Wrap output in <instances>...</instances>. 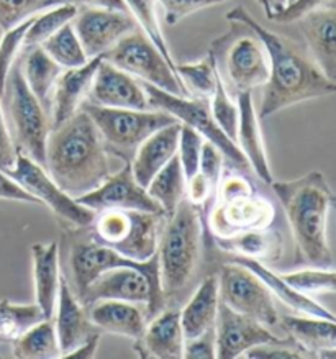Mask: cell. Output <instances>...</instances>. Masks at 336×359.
Masks as SVG:
<instances>
[{"label":"cell","instance_id":"6da1fadb","mask_svg":"<svg viewBox=\"0 0 336 359\" xmlns=\"http://www.w3.org/2000/svg\"><path fill=\"white\" fill-rule=\"evenodd\" d=\"M228 22L246 25L264 46L269 77L261 87L260 118L277 114L302 102L333 95L336 82L326 77L311 60L305 45L262 27L245 7H235L227 13Z\"/></svg>","mask_w":336,"mask_h":359},{"label":"cell","instance_id":"7a4b0ae2","mask_svg":"<svg viewBox=\"0 0 336 359\" xmlns=\"http://www.w3.org/2000/svg\"><path fill=\"white\" fill-rule=\"evenodd\" d=\"M112 159L100 132L82 109L48 137L46 172L74 198L94 191L114 172Z\"/></svg>","mask_w":336,"mask_h":359},{"label":"cell","instance_id":"3957f363","mask_svg":"<svg viewBox=\"0 0 336 359\" xmlns=\"http://www.w3.org/2000/svg\"><path fill=\"white\" fill-rule=\"evenodd\" d=\"M269 186L289 222L295 261L315 268H335L328 243V215L335 196L325 174L310 171L294 181H272Z\"/></svg>","mask_w":336,"mask_h":359},{"label":"cell","instance_id":"277c9868","mask_svg":"<svg viewBox=\"0 0 336 359\" xmlns=\"http://www.w3.org/2000/svg\"><path fill=\"white\" fill-rule=\"evenodd\" d=\"M203 240L202 210L184 197L173 215L166 218L156 250L159 284L168 304L186 292L196 279Z\"/></svg>","mask_w":336,"mask_h":359},{"label":"cell","instance_id":"5b68a950","mask_svg":"<svg viewBox=\"0 0 336 359\" xmlns=\"http://www.w3.org/2000/svg\"><path fill=\"white\" fill-rule=\"evenodd\" d=\"M2 105L13 147L45 168L46 143L51 132L50 114L45 110L23 77L20 57L12 66L2 92Z\"/></svg>","mask_w":336,"mask_h":359},{"label":"cell","instance_id":"8992f818","mask_svg":"<svg viewBox=\"0 0 336 359\" xmlns=\"http://www.w3.org/2000/svg\"><path fill=\"white\" fill-rule=\"evenodd\" d=\"M233 23V32L212 41L210 51L222 84L236 97L261 89L269 77V62L260 38L243 23Z\"/></svg>","mask_w":336,"mask_h":359},{"label":"cell","instance_id":"52a82bcc","mask_svg":"<svg viewBox=\"0 0 336 359\" xmlns=\"http://www.w3.org/2000/svg\"><path fill=\"white\" fill-rule=\"evenodd\" d=\"M166 222L161 213L107 208L95 212L87 233L97 243L109 246L125 258L148 261L156 255Z\"/></svg>","mask_w":336,"mask_h":359},{"label":"cell","instance_id":"ba28073f","mask_svg":"<svg viewBox=\"0 0 336 359\" xmlns=\"http://www.w3.org/2000/svg\"><path fill=\"white\" fill-rule=\"evenodd\" d=\"M107 299L143 305L148 320L159 313L168 302L161 290L156 255L136 266H119L97 276L79 300L89 309L97 300Z\"/></svg>","mask_w":336,"mask_h":359},{"label":"cell","instance_id":"9c48e42d","mask_svg":"<svg viewBox=\"0 0 336 359\" xmlns=\"http://www.w3.org/2000/svg\"><path fill=\"white\" fill-rule=\"evenodd\" d=\"M81 109L89 114L112 156L123 163L133 159L140 144L156 130L177 122L168 111L156 109H110L89 102H84Z\"/></svg>","mask_w":336,"mask_h":359},{"label":"cell","instance_id":"30bf717a","mask_svg":"<svg viewBox=\"0 0 336 359\" xmlns=\"http://www.w3.org/2000/svg\"><path fill=\"white\" fill-rule=\"evenodd\" d=\"M141 84L145 87L146 95H148L151 109L168 111L179 123L196 130L206 142L212 143L222 153L227 163L241 169H250V164L243 156L240 148L236 147V143L231 142L215 123L210 111V104H208L207 99L176 95L171 94V92L161 90L151 84H146V82H141Z\"/></svg>","mask_w":336,"mask_h":359},{"label":"cell","instance_id":"8fae6325","mask_svg":"<svg viewBox=\"0 0 336 359\" xmlns=\"http://www.w3.org/2000/svg\"><path fill=\"white\" fill-rule=\"evenodd\" d=\"M102 57L141 82L171 94L191 97L177 77L176 69L138 28L121 38Z\"/></svg>","mask_w":336,"mask_h":359},{"label":"cell","instance_id":"7c38bea8","mask_svg":"<svg viewBox=\"0 0 336 359\" xmlns=\"http://www.w3.org/2000/svg\"><path fill=\"white\" fill-rule=\"evenodd\" d=\"M13 181L55 213V217L65 228H87L94 220L95 212L90 210L62 191L46 169L25 154L17 153L15 164L6 171Z\"/></svg>","mask_w":336,"mask_h":359},{"label":"cell","instance_id":"4fadbf2b","mask_svg":"<svg viewBox=\"0 0 336 359\" xmlns=\"http://www.w3.org/2000/svg\"><path fill=\"white\" fill-rule=\"evenodd\" d=\"M217 278L218 297L228 309L246 315L267 328H276L279 325V312L272 294L253 271L228 261L222 266Z\"/></svg>","mask_w":336,"mask_h":359},{"label":"cell","instance_id":"5bb4252c","mask_svg":"<svg viewBox=\"0 0 336 359\" xmlns=\"http://www.w3.org/2000/svg\"><path fill=\"white\" fill-rule=\"evenodd\" d=\"M276 220V208L257 191L231 197H213L207 217L208 233L223 240L245 231L266 230Z\"/></svg>","mask_w":336,"mask_h":359},{"label":"cell","instance_id":"9a60e30c","mask_svg":"<svg viewBox=\"0 0 336 359\" xmlns=\"http://www.w3.org/2000/svg\"><path fill=\"white\" fill-rule=\"evenodd\" d=\"M71 23L89 60L104 56L121 38L138 28L128 12L97 7L79 8Z\"/></svg>","mask_w":336,"mask_h":359},{"label":"cell","instance_id":"2e32d148","mask_svg":"<svg viewBox=\"0 0 336 359\" xmlns=\"http://www.w3.org/2000/svg\"><path fill=\"white\" fill-rule=\"evenodd\" d=\"M76 201L94 212L121 208V210H140L164 215L154 198L136 182L130 163H123V166L116 172H112L100 186L82 197H77Z\"/></svg>","mask_w":336,"mask_h":359},{"label":"cell","instance_id":"e0dca14e","mask_svg":"<svg viewBox=\"0 0 336 359\" xmlns=\"http://www.w3.org/2000/svg\"><path fill=\"white\" fill-rule=\"evenodd\" d=\"M282 339L272 333L271 328L256 322L246 315L228 309L225 304H218L215 323V349L217 358H240L251 348L266 343H276Z\"/></svg>","mask_w":336,"mask_h":359},{"label":"cell","instance_id":"ac0fdd59","mask_svg":"<svg viewBox=\"0 0 336 359\" xmlns=\"http://www.w3.org/2000/svg\"><path fill=\"white\" fill-rule=\"evenodd\" d=\"M86 102L99 107H110V109H151L141 81L121 71L120 67L110 65L104 57L97 67Z\"/></svg>","mask_w":336,"mask_h":359},{"label":"cell","instance_id":"d6986e66","mask_svg":"<svg viewBox=\"0 0 336 359\" xmlns=\"http://www.w3.org/2000/svg\"><path fill=\"white\" fill-rule=\"evenodd\" d=\"M311 60L328 79L336 82V8L335 4L311 11L295 22Z\"/></svg>","mask_w":336,"mask_h":359},{"label":"cell","instance_id":"ffe728a7","mask_svg":"<svg viewBox=\"0 0 336 359\" xmlns=\"http://www.w3.org/2000/svg\"><path fill=\"white\" fill-rule=\"evenodd\" d=\"M55 313L56 320H53V322H55L61 358H66L67 354L74 351L86 339L94 337V334L102 333L92 323L89 317V309L76 297V294L72 292V289L69 287V284H67L65 278H61Z\"/></svg>","mask_w":336,"mask_h":359},{"label":"cell","instance_id":"44dd1931","mask_svg":"<svg viewBox=\"0 0 336 359\" xmlns=\"http://www.w3.org/2000/svg\"><path fill=\"white\" fill-rule=\"evenodd\" d=\"M100 61L102 56L92 57L84 66L62 69L51 97V130L60 127L66 120H69L76 111L81 110L82 104L89 97L92 81H94L95 71Z\"/></svg>","mask_w":336,"mask_h":359},{"label":"cell","instance_id":"7402d4cb","mask_svg":"<svg viewBox=\"0 0 336 359\" xmlns=\"http://www.w3.org/2000/svg\"><path fill=\"white\" fill-rule=\"evenodd\" d=\"M184 341L179 310L164 307L146 322L143 334L135 341V351L141 358L179 359L184 353Z\"/></svg>","mask_w":336,"mask_h":359},{"label":"cell","instance_id":"603a6c76","mask_svg":"<svg viewBox=\"0 0 336 359\" xmlns=\"http://www.w3.org/2000/svg\"><path fill=\"white\" fill-rule=\"evenodd\" d=\"M238 105V130L236 147L246 158L250 168L262 182L271 184L272 179L269 159H267L264 138H262L260 115H257L253 92H243L236 97Z\"/></svg>","mask_w":336,"mask_h":359},{"label":"cell","instance_id":"cb8c5ba5","mask_svg":"<svg viewBox=\"0 0 336 359\" xmlns=\"http://www.w3.org/2000/svg\"><path fill=\"white\" fill-rule=\"evenodd\" d=\"M279 327L287 333L307 358H333L336 346L335 320L309 317V315H284Z\"/></svg>","mask_w":336,"mask_h":359},{"label":"cell","instance_id":"d4e9b609","mask_svg":"<svg viewBox=\"0 0 336 359\" xmlns=\"http://www.w3.org/2000/svg\"><path fill=\"white\" fill-rule=\"evenodd\" d=\"M179 133H181V123L179 122L166 125V127L156 130L153 135H149L136 149L130 164L133 177L141 187H148L151 179L176 156Z\"/></svg>","mask_w":336,"mask_h":359},{"label":"cell","instance_id":"484cf974","mask_svg":"<svg viewBox=\"0 0 336 359\" xmlns=\"http://www.w3.org/2000/svg\"><path fill=\"white\" fill-rule=\"evenodd\" d=\"M32 264L36 304L45 318H53L62 278L60 268V243L48 241V243L32 245Z\"/></svg>","mask_w":336,"mask_h":359},{"label":"cell","instance_id":"4316f807","mask_svg":"<svg viewBox=\"0 0 336 359\" xmlns=\"http://www.w3.org/2000/svg\"><path fill=\"white\" fill-rule=\"evenodd\" d=\"M89 317L100 332L119 334L133 341L141 338L148 322L143 305L140 307V304L110 299L92 304Z\"/></svg>","mask_w":336,"mask_h":359},{"label":"cell","instance_id":"83f0119b","mask_svg":"<svg viewBox=\"0 0 336 359\" xmlns=\"http://www.w3.org/2000/svg\"><path fill=\"white\" fill-rule=\"evenodd\" d=\"M218 278L210 274L201 280L189 302L179 310L184 338L192 339L215 328L218 315Z\"/></svg>","mask_w":336,"mask_h":359},{"label":"cell","instance_id":"f1b7e54d","mask_svg":"<svg viewBox=\"0 0 336 359\" xmlns=\"http://www.w3.org/2000/svg\"><path fill=\"white\" fill-rule=\"evenodd\" d=\"M228 261H233V263H238L253 271V273L264 283L266 287L269 289V292L272 295H276L282 304L294 310V312L300 315H309V317L335 320V315L331 313L328 309L321 307V305L318 302H315L310 295L302 294L297 289L292 287L290 284H287L285 280L281 278V274L274 273V271L262 264V261L241 258V256H231Z\"/></svg>","mask_w":336,"mask_h":359},{"label":"cell","instance_id":"f546056e","mask_svg":"<svg viewBox=\"0 0 336 359\" xmlns=\"http://www.w3.org/2000/svg\"><path fill=\"white\" fill-rule=\"evenodd\" d=\"M20 66L28 89L50 114L53 90H55L58 77L61 76L62 67L55 60H51L41 46L23 50L20 55Z\"/></svg>","mask_w":336,"mask_h":359},{"label":"cell","instance_id":"4dcf8cb0","mask_svg":"<svg viewBox=\"0 0 336 359\" xmlns=\"http://www.w3.org/2000/svg\"><path fill=\"white\" fill-rule=\"evenodd\" d=\"M282 236L274 228L245 231L240 235L215 240L218 250L231 256L251 258L257 261H277L282 255Z\"/></svg>","mask_w":336,"mask_h":359},{"label":"cell","instance_id":"1f68e13d","mask_svg":"<svg viewBox=\"0 0 336 359\" xmlns=\"http://www.w3.org/2000/svg\"><path fill=\"white\" fill-rule=\"evenodd\" d=\"M146 192L154 198L166 218L173 215L182 198L186 197V177H184L177 154L151 179Z\"/></svg>","mask_w":336,"mask_h":359},{"label":"cell","instance_id":"d6a6232c","mask_svg":"<svg viewBox=\"0 0 336 359\" xmlns=\"http://www.w3.org/2000/svg\"><path fill=\"white\" fill-rule=\"evenodd\" d=\"M13 356L18 359H53L61 358L60 343L53 318H45L28 328L12 344Z\"/></svg>","mask_w":336,"mask_h":359},{"label":"cell","instance_id":"836d02e7","mask_svg":"<svg viewBox=\"0 0 336 359\" xmlns=\"http://www.w3.org/2000/svg\"><path fill=\"white\" fill-rule=\"evenodd\" d=\"M45 320L38 304H13L0 300V344H13L28 328Z\"/></svg>","mask_w":336,"mask_h":359},{"label":"cell","instance_id":"e575fe53","mask_svg":"<svg viewBox=\"0 0 336 359\" xmlns=\"http://www.w3.org/2000/svg\"><path fill=\"white\" fill-rule=\"evenodd\" d=\"M123 4L126 7V12H128L131 18L135 20L136 27L145 33V36L148 38L156 48H158L161 55L166 57V61L176 69V61H174L168 41H166L163 28H161L158 13L159 7L158 4H156V0H123Z\"/></svg>","mask_w":336,"mask_h":359},{"label":"cell","instance_id":"d590c367","mask_svg":"<svg viewBox=\"0 0 336 359\" xmlns=\"http://www.w3.org/2000/svg\"><path fill=\"white\" fill-rule=\"evenodd\" d=\"M176 74L186 87L189 95L210 100L218 81L215 61H213L210 51L201 61L184 62V65L176 62Z\"/></svg>","mask_w":336,"mask_h":359},{"label":"cell","instance_id":"8d00e7d4","mask_svg":"<svg viewBox=\"0 0 336 359\" xmlns=\"http://www.w3.org/2000/svg\"><path fill=\"white\" fill-rule=\"evenodd\" d=\"M41 48L62 69H72V67L84 66L89 61L79 38L76 35L72 23H66L56 33H53L46 41H43Z\"/></svg>","mask_w":336,"mask_h":359},{"label":"cell","instance_id":"74e56055","mask_svg":"<svg viewBox=\"0 0 336 359\" xmlns=\"http://www.w3.org/2000/svg\"><path fill=\"white\" fill-rule=\"evenodd\" d=\"M79 8L71 4H60L51 8H46L33 17V20L28 27L25 35V50L27 48L41 46L43 41H46L53 33H56L66 23H71L72 18Z\"/></svg>","mask_w":336,"mask_h":359},{"label":"cell","instance_id":"f35d334b","mask_svg":"<svg viewBox=\"0 0 336 359\" xmlns=\"http://www.w3.org/2000/svg\"><path fill=\"white\" fill-rule=\"evenodd\" d=\"M281 278L299 292L307 295L335 294L336 290L335 268H315V266H310L307 269L281 274Z\"/></svg>","mask_w":336,"mask_h":359},{"label":"cell","instance_id":"ab89813d","mask_svg":"<svg viewBox=\"0 0 336 359\" xmlns=\"http://www.w3.org/2000/svg\"><path fill=\"white\" fill-rule=\"evenodd\" d=\"M210 104V111L215 123L220 127L223 133L227 135L231 142L236 143V130H238V105L236 99L230 95V92L225 89L222 84L220 77H218L215 90L208 100Z\"/></svg>","mask_w":336,"mask_h":359},{"label":"cell","instance_id":"60d3db41","mask_svg":"<svg viewBox=\"0 0 336 359\" xmlns=\"http://www.w3.org/2000/svg\"><path fill=\"white\" fill-rule=\"evenodd\" d=\"M32 20L33 17L18 23L13 28L2 32L4 35L0 38V95H2L4 87H6L8 72H11L12 66L15 65L18 57H20L23 50H25V35Z\"/></svg>","mask_w":336,"mask_h":359},{"label":"cell","instance_id":"b9f144b4","mask_svg":"<svg viewBox=\"0 0 336 359\" xmlns=\"http://www.w3.org/2000/svg\"><path fill=\"white\" fill-rule=\"evenodd\" d=\"M60 4L65 2L62 0H0V30L6 32Z\"/></svg>","mask_w":336,"mask_h":359},{"label":"cell","instance_id":"7bdbcfd3","mask_svg":"<svg viewBox=\"0 0 336 359\" xmlns=\"http://www.w3.org/2000/svg\"><path fill=\"white\" fill-rule=\"evenodd\" d=\"M203 143H206V140H203L196 130L189 128L186 125L181 123V133H179V144H177V158H179V163H181L186 182L192 176H196L199 168H201Z\"/></svg>","mask_w":336,"mask_h":359},{"label":"cell","instance_id":"ee69618b","mask_svg":"<svg viewBox=\"0 0 336 359\" xmlns=\"http://www.w3.org/2000/svg\"><path fill=\"white\" fill-rule=\"evenodd\" d=\"M225 2H230V0H156L158 7L164 13L166 23L171 27L177 25L192 13Z\"/></svg>","mask_w":336,"mask_h":359},{"label":"cell","instance_id":"f6af8a7d","mask_svg":"<svg viewBox=\"0 0 336 359\" xmlns=\"http://www.w3.org/2000/svg\"><path fill=\"white\" fill-rule=\"evenodd\" d=\"M330 4H335V0H294V2L287 4V6L282 8L281 12L274 13L269 20L281 23V25L295 23L300 17L307 15L309 12L316 11V8H320V7L330 6Z\"/></svg>","mask_w":336,"mask_h":359},{"label":"cell","instance_id":"bcb514c9","mask_svg":"<svg viewBox=\"0 0 336 359\" xmlns=\"http://www.w3.org/2000/svg\"><path fill=\"white\" fill-rule=\"evenodd\" d=\"M182 358L186 359H212L217 358L215 349V328L202 333L201 337L184 341Z\"/></svg>","mask_w":336,"mask_h":359},{"label":"cell","instance_id":"7dc6e473","mask_svg":"<svg viewBox=\"0 0 336 359\" xmlns=\"http://www.w3.org/2000/svg\"><path fill=\"white\" fill-rule=\"evenodd\" d=\"M17 149L13 147L11 132H8V125L6 118V111L2 105V95H0V169L7 171L15 164Z\"/></svg>","mask_w":336,"mask_h":359},{"label":"cell","instance_id":"c3c4849f","mask_svg":"<svg viewBox=\"0 0 336 359\" xmlns=\"http://www.w3.org/2000/svg\"><path fill=\"white\" fill-rule=\"evenodd\" d=\"M0 201H13V202H25V203H36L38 201L30 196L20 184H17L13 179L8 176L6 171L0 169Z\"/></svg>","mask_w":336,"mask_h":359},{"label":"cell","instance_id":"681fc988","mask_svg":"<svg viewBox=\"0 0 336 359\" xmlns=\"http://www.w3.org/2000/svg\"><path fill=\"white\" fill-rule=\"evenodd\" d=\"M65 4H71L77 8L84 7H97V8H112V11L126 12L123 0H62Z\"/></svg>","mask_w":336,"mask_h":359},{"label":"cell","instance_id":"f907efd6","mask_svg":"<svg viewBox=\"0 0 336 359\" xmlns=\"http://www.w3.org/2000/svg\"><path fill=\"white\" fill-rule=\"evenodd\" d=\"M99 341H100V333L99 334H94V337H90L89 339H86L84 343L79 344L74 351H71L67 354L66 358H94L95 356V351H97V346H99Z\"/></svg>","mask_w":336,"mask_h":359},{"label":"cell","instance_id":"816d5d0a","mask_svg":"<svg viewBox=\"0 0 336 359\" xmlns=\"http://www.w3.org/2000/svg\"><path fill=\"white\" fill-rule=\"evenodd\" d=\"M260 2L262 4V7H264L267 18H271L274 13L281 12L282 8L287 6V0H260Z\"/></svg>","mask_w":336,"mask_h":359},{"label":"cell","instance_id":"f5cc1de1","mask_svg":"<svg viewBox=\"0 0 336 359\" xmlns=\"http://www.w3.org/2000/svg\"><path fill=\"white\" fill-rule=\"evenodd\" d=\"M290 2H294V0H287V4H290Z\"/></svg>","mask_w":336,"mask_h":359}]
</instances>
